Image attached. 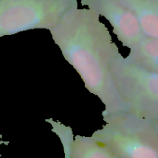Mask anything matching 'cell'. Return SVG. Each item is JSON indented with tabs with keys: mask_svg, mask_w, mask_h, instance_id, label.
Here are the masks:
<instances>
[{
	"mask_svg": "<svg viewBox=\"0 0 158 158\" xmlns=\"http://www.w3.org/2000/svg\"><path fill=\"white\" fill-rule=\"evenodd\" d=\"M81 3L106 18L125 48L130 49L144 36L136 16L123 0H81Z\"/></svg>",
	"mask_w": 158,
	"mask_h": 158,
	"instance_id": "cell-5",
	"label": "cell"
},
{
	"mask_svg": "<svg viewBox=\"0 0 158 158\" xmlns=\"http://www.w3.org/2000/svg\"><path fill=\"white\" fill-rule=\"evenodd\" d=\"M99 16L91 9L74 6L49 31L85 87L104 104L103 117L120 112L122 106L110 73L111 62L119 51Z\"/></svg>",
	"mask_w": 158,
	"mask_h": 158,
	"instance_id": "cell-1",
	"label": "cell"
},
{
	"mask_svg": "<svg viewBox=\"0 0 158 158\" xmlns=\"http://www.w3.org/2000/svg\"><path fill=\"white\" fill-rule=\"evenodd\" d=\"M0 137H1V136H0ZM2 144H5V145H8L9 142H6V141L1 140V141H0V145H2ZM0 156H1V155H0Z\"/></svg>",
	"mask_w": 158,
	"mask_h": 158,
	"instance_id": "cell-11",
	"label": "cell"
},
{
	"mask_svg": "<svg viewBox=\"0 0 158 158\" xmlns=\"http://www.w3.org/2000/svg\"><path fill=\"white\" fill-rule=\"evenodd\" d=\"M156 1H157V2H158V0H156Z\"/></svg>",
	"mask_w": 158,
	"mask_h": 158,
	"instance_id": "cell-12",
	"label": "cell"
},
{
	"mask_svg": "<svg viewBox=\"0 0 158 158\" xmlns=\"http://www.w3.org/2000/svg\"><path fill=\"white\" fill-rule=\"evenodd\" d=\"M71 158H119L107 145L92 136H74L70 148Z\"/></svg>",
	"mask_w": 158,
	"mask_h": 158,
	"instance_id": "cell-8",
	"label": "cell"
},
{
	"mask_svg": "<svg viewBox=\"0 0 158 158\" xmlns=\"http://www.w3.org/2000/svg\"><path fill=\"white\" fill-rule=\"evenodd\" d=\"M112 82L122 110L150 118L158 112V73L144 70L119 53L110 64Z\"/></svg>",
	"mask_w": 158,
	"mask_h": 158,
	"instance_id": "cell-3",
	"label": "cell"
},
{
	"mask_svg": "<svg viewBox=\"0 0 158 158\" xmlns=\"http://www.w3.org/2000/svg\"><path fill=\"white\" fill-rule=\"evenodd\" d=\"M106 123L92 136L119 158H158V132L149 118L120 111L103 116Z\"/></svg>",
	"mask_w": 158,
	"mask_h": 158,
	"instance_id": "cell-2",
	"label": "cell"
},
{
	"mask_svg": "<svg viewBox=\"0 0 158 158\" xmlns=\"http://www.w3.org/2000/svg\"><path fill=\"white\" fill-rule=\"evenodd\" d=\"M138 19L144 36L158 40V2L156 0H123Z\"/></svg>",
	"mask_w": 158,
	"mask_h": 158,
	"instance_id": "cell-6",
	"label": "cell"
},
{
	"mask_svg": "<svg viewBox=\"0 0 158 158\" xmlns=\"http://www.w3.org/2000/svg\"><path fill=\"white\" fill-rule=\"evenodd\" d=\"M150 120L151 121L153 125L154 126V127L156 128V131L158 132V112L156 114V115H153V116L150 118Z\"/></svg>",
	"mask_w": 158,
	"mask_h": 158,
	"instance_id": "cell-10",
	"label": "cell"
},
{
	"mask_svg": "<svg viewBox=\"0 0 158 158\" xmlns=\"http://www.w3.org/2000/svg\"><path fill=\"white\" fill-rule=\"evenodd\" d=\"M126 60L150 72L158 73V40L144 36L132 48Z\"/></svg>",
	"mask_w": 158,
	"mask_h": 158,
	"instance_id": "cell-7",
	"label": "cell"
},
{
	"mask_svg": "<svg viewBox=\"0 0 158 158\" xmlns=\"http://www.w3.org/2000/svg\"><path fill=\"white\" fill-rule=\"evenodd\" d=\"M77 0H0V37L36 29L51 30Z\"/></svg>",
	"mask_w": 158,
	"mask_h": 158,
	"instance_id": "cell-4",
	"label": "cell"
},
{
	"mask_svg": "<svg viewBox=\"0 0 158 158\" xmlns=\"http://www.w3.org/2000/svg\"><path fill=\"white\" fill-rule=\"evenodd\" d=\"M46 122H48L52 127V132H54L59 137L62 146H63L65 158H71L70 156V148L71 144L74 139L72 129L70 127L64 125L60 122L54 121L53 118L46 119Z\"/></svg>",
	"mask_w": 158,
	"mask_h": 158,
	"instance_id": "cell-9",
	"label": "cell"
}]
</instances>
